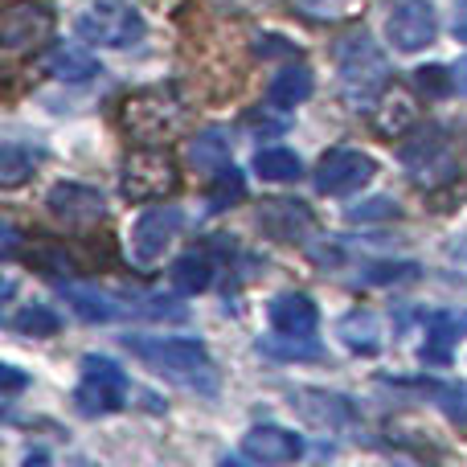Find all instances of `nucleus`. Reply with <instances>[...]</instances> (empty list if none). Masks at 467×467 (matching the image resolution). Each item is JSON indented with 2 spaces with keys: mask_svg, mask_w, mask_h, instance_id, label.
<instances>
[{
  "mask_svg": "<svg viewBox=\"0 0 467 467\" xmlns=\"http://www.w3.org/2000/svg\"><path fill=\"white\" fill-rule=\"evenodd\" d=\"M13 328L25 332V337H54V332L62 328V320H57V312H49V307L29 304L13 316Z\"/></svg>",
  "mask_w": 467,
  "mask_h": 467,
  "instance_id": "nucleus-27",
  "label": "nucleus"
},
{
  "mask_svg": "<svg viewBox=\"0 0 467 467\" xmlns=\"http://www.w3.org/2000/svg\"><path fill=\"white\" fill-rule=\"evenodd\" d=\"M340 337H345V345L357 348V353H373V348H378V320H373L369 312H353L340 324Z\"/></svg>",
  "mask_w": 467,
  "mask_h": 467,
  "instance_id": "nucleus-25",
  "label": "nucleus"
},
{
  "mask_svg": "<svg viewBox=\"0 0 467 467\" xmlns=\"http://www.w3.org/2000/svg\"><path fill=\"white\" fill-rule=\"evenodd\" d=\"M271 324L283 337H312L316 324H320V312H316V304L307 296L287 291V296L271 299Z\"/></svg>",
  "mask_w": 467,
  "mask_h": 467,
  "instance_id": "nucleus-15",
  "label": "nucleus"
},
{
  "mask_svg": "<svg viewBox=\"0 0 467 467\" xmlns=\"http://www.w3.org/2000/svg\"><path fill=\"white\" fill-rule=\"evenodd\" d=\"M33 164H37V152H29L21 144H5V152H0V185H8V189L21 185L33 172Z\"/></svg>",
  "mask_w": 467,
  "mask_h": 467,
  "instance_id": "nucleus-26",
  "label": "nucleus"
},
{
  "mask_svg": "<svg viewBox=\"0 0 467 467\" xmlns=\"http://www.w3.org/2000/svg\"><path fill=\"white\" fill-rule=\"evenodd\" d=\"M361 218H398V205L389 197H373V202H365V210H353V222Z\"/></svg>",
  "mask_w": 467,
  "mask_h": 467,
  "instance_id": "nucleus-30",
  "label": "nucleus"
},
{
  "mask_svg": "<svg viewBox=\"0 0 467 467\" xmlns=\"http://www.w3.org/2000/svg\"><path fill=\"white\" fill-rule=\"evenodd\" d=\"M128 348L156 373L181 381V386H202L213 389V361L205 353L202 340L185 337H128Z\"/></svg>",
  "mask_w": 467,
  "mask_h": 467,
  "instance_id": "nucleus-1",
  "label": "nucleus"
},
{
  "mask_svg": "<svg viewBox=\"0 0 467 467\" xmlns=\"http://www.w3.org/2000/svg\"><path fill=\"white\" fill-rule=\"evenodd\" d=\"M263 226L271 230L275 238L296 242V238H299V230L312 226V213H307L299 202H266V210H263Z\"/></svg>",
  "mask_w": 467,
  "mask_h": 467,
  "instance_id": "nucleus-19",
  "label": "nucleus"
},
{
  "mask_svg": "<svg viewBox=\"0 0 467 467\" xmlns=\"http://www.w3.org/2000/svg\"><path fill=\"white\" fill-rule=\"evenodd\" d=\"M254 172L263 181L287 185V181H296L299 172H304V164H299V156L287 152V148H258L254 152Z\"/></svg>",
  "mask_w": 467,
  "mask_h": 467,
  "instance_id": "nucleus-20",
  "label": "nucleus"
},
{
  "mask_svg": "<svg viewBox=\"0 0 467 467\" xmlns=\"http://www.w3.org/2000/svg\"><path fill=\"white\" fill-rule=\"evenodd\" d=\"M49 213L66 226H90V222H103L107 205H103V193L90 185H78V181H66V185H54L46 197Z\"/></svg>",
  "mask_w": 467,
  "mask_h": 467,
  "instance_id": "nucleus-12",
  "label": "nucleus"
},
{
  "mask_svg": "<svg viewBox=\"0 0 467 467\" xmlns=\"http://www.w3.org/2000/svg\"><path fill=\"white\" fill-rule=\"evenodd\" d=\"M414 123H419V99L406 87H398V82L381 90L378 103H373V128L386 140H398V136H406Z\"/></svg>",
  "mask_w": 467,
  "mask_h": 467,
  "instance_id": "nucleus-14",
  "label": "nucleus"
},
{
  "mask_svg": "<svg viewBox=\"0 0 467 467\" xmlns=\"http://www.w3.org/2000/svg\"><path fill=\"white\" fill-rule=\"evenodd\" d=\"M62 296L70 299L82 320H115V316H119V307H111V299L90 287H62Z\"/></svg>",
  "mask_w": 467,
  "mask_h": 467,
  "instance_id": "nucleus-24",
  "label": "nucleus"
},
{
  "mask_svg": "<svg viewBox=\"0 0 467 467\" xmlns=\"http://www.w3.org/2000/svg\"><path fill=\"white\" fill-rule=\"evenodd\" d=\"M414 82H419V90L431 99H443L447 90H451V74H447L443 66H422V70H414Z\"/></svg>",
  "mask_w": 467,
  "mask_h": 467,
  "instance_id": "nucleus-28",
  "label": "nucleus"
},
{
  "mask_svg": "<svg viewBox=\"0 0 467 467\" xmlns=\"http://www.w3.org/2000/svg\"><path fill=\"white\" fill-rule=\"evenodd\" d=\"M181 185L177 164H172L169 152H156V148H144V152H131L123 161L119 172V193L128 202L144 205V202H164L172 189Z\"/></svg>",
  "mask_w": 467,
  "mask_h": 467,
  "instance_id": "nucleus-4",
  "label": "nucleus"
},
{
  "mask_svg": "<svg viewBox=\"0 0 467 467\" xmlns=\"http://www.w3.org/2000/svg\"><path fill=\"white\" fill-rule=\"evenodd\" d=\"M82 41L90 46H103V49H128L144 37V16H140L136 5L128 0H95L78 13L74 21Z\"/></svg>",
  "mask_w": 467,
  "mask_h": 467,
  "instance_id": "nucleus-2",
  "label": "nucleus"
},
{
  "mask_svg": "<svg viewBox=\"0 0 467 467\" xmlns=\"http://www.w3.org/2000/svg\"><path fill=\"white\" fill-rule=\"evenodd\" d=\"M455 37L467 41V5H460V13H455Z\"/></svg>",
  "mask_w": 467,
  "mask_h": 467,
  "instance_id": "nucleus-32",
  "label": "nucleus"
},
{
  "mask_svg": "<svg viewBox=\"0 0 467 467\" xmlns=\"http://www.w3.org/2000/svg\"><path fill=\"white\" fill-rule=\"evenodd\" d=\"M99 66L95 57L87 54V49H74V46H57L54 54H49V74H57V78H70V82H82L90 78Z\"/></svg>",
  "mask_w": 467,
  "mask_h": 467,
  "instance_id": "nucleus-23",
  "label": "nucleus"
},
{
  "mask_svg": "<svg viewBox=\"0 0 467 467\" xmlns=\"http://www.w3.org/2000/svg\"><path fill=\"white\" fill-rule=\"evenodd\" d=\"M389 41H394V49H402V54H419V49H427L431 41L439 37V13L431 0H402V5L389 13V25H386Z\"/></svg>",
  "mask_w": 467,
  "mask_h": 467,
  "instance_id": "nucleus-9",
  "label": "nucleus"
},
{
  "mask_svg": "<svg viewBox=\"0 0 467 467\" xmlns=\"http://www.w3.org/2000/svg\"><path fill=\"white\" fill-rule=\"evenodd\" d=\"M213 283V263L205 250H189V254H181L177 263H172V287L181 291V296H197V291H205Z\"/></svg>",
  "mask_w": 467,
  "mask_h": 467,
  "instance_id": "nucleus-18",
  "label": "nucleus"
},
{
  "mask_svg": "<svg viewBox=\"0 0 467 467\" xmlns=\"http://www.w3.org/2000/svg\"><path fill=\"white\" fill-rule=\"evenodd\" d=\"M210 210H230V205H238L242 197H246V177H242V169H234V164H222V169H213V181H210Z\"/></svg>",
  "mask_w": 467,
  "mask_h": 467,
  "instance_id": "nucleus-22",
  "label": "nucleus"
},
{
  "mask_svg": "<svg viewBox=\"0 0 467 467\" xmlns=\"http://www.w3.org/2000/svg\"><path fill=\"white\" fill-rule=\"evenodd\" d=\"M242 455L254 463H296L304 455V439L283 427H250L242 435Z\"/></svg>",
  "mask_w": 467,
  "mask_h": 467,
  "instance_id": "nucleus-13",
  "label": "nucleus"
},
{
  "mask_svg": "<svg viewBox=\"0 0 467 467\" xmlns=\"http://www.w3.org/2000/svg\"><path fill=\"white\" fill-rule=\"evenodd\" d=\"M455 82H460V90H463V95H467V57H463V62H460V66H455Z\"/></svg>",
  "mask_w": 467,
  "mask_h": 467,
  "instance_id": "nucleus-33",
  "label": "nucleus"
},
{
  "mask_svg": "<svg viewBox=\"0 0 467 467\" xmlns=\"http://www.w3.org/2000/svg\"><path fill=\"white\" fill-rule=\"evenodd\" d=\"M0 373H5V394H8V398H13V394H16V389H21V386H25V378H21V373H16V369H13V365H5V369H0Z\"/></svg>",
  "mask_w": 467,
  "mask_h": 467,
  "instance_id": "nucleus-31",
  "label": "nucleus"
},
{
  "mask_svg": "<svg viewBox=\"0 0 467 467\" xmlns=\"http://www.w3.org/2000/svg\"><path fill=\"white\" fill-rule=\"evenodd\" d=\"M443 410L451 422H460V427H467V381H451V386H443Z\"/></svg>",
  "mask_w": 467,
  "mask_h": 467,
  "instance_id": "nucleus-29",
  "label": "nucleus"
},
{
  "mask_svg": "<svg viewBox=\"0 0 467 467\" xmlns=\"http://www.w3.org/2000/svg\"><path fill=\"white\" fill-rule=\"evenodd\" d=\"M312 90H316L312 70H307V66H287V70H279L271 78V87H266V103L279 107V111H291V107H299Z\"/></svg>",
  "mask_w": 467,
  "mask_h": 467,
  "instance_id": "nucleus-16",
  "label": "nucleus"
},
{
  "mask_svg": "<svg viewBox=\"0 0 467 467\" xmlns=\"http://www.w3.org/2000/svg\"><path fill=\"white\" fill-rule=\"evenodd\" d=\"M49 33H54V8L46 0H16V5H8L5 21H0V41L13 54L41 46Z\"/></svg>",
  "mask_w": 467,
  "mask_h": 467,
  "instance_id": "nucleus-8",
  "label": "nucleus"
},
{
  "mask_svg": "<svg viewBox=\"0 0 467 467\" xmlns=\"http://www.w3.org/2000/svg\"><path fill=\"white\" fill-rule=\"evenodd\" d=\"M402 161L410 169V177L419 185H435V181H447L455 172V161H451V148H447L443 131L439 128H427L419 140L402 144Z\"/></svg>",
  "mask_w": 467,
  "mask_h": 467,
  "instance_id": "nucleus-11",
  "label": "nucleus"
},
{
  "mask_svg": "<svg viewBox=\"0 0 467 467\" xmlns=\"http://www.w3.org/2000/svg\"><path fill=\"white\" fill-rule=\"evenodd\" d=\"M189 161H193L197 169H222V164H230V131L226 128L202 131V136L189 144Z\"/></svg>",
  "mask_w": 467,
  "mask_h": 467,
  "instance_id": "nucleus-21",
  "label": "nucleus"
},
{
  "mask_svg": "<svg viewBox=\"0 0 467 467\" xmlns=\"http://www.w3.org/2000/svg\"><path fill=\"white\" fill-rule=\"evenodd\" d=\"M82 414H115L128 402V373L111 357H82V381L74 394Z\"/></svg>",
  "mask_w": 467,
  "mask_h": 467,
  "instance_id": "nucleus-5",
  "label": "nucleus"
},
{
  "mask_svg": "<svg viewBox=\"0 0 467 467\" xmlns=\"http://www.w3.org/2000/svg\"><path fill=\"white\" fill-rule=\"evenodd\" d=\"M185 226V213L177 210V205H156V210H148L144 218L131 226V254H136V263H156V258H164V250L172 246V238H177V230Z\"/></svg>",
  "mask_w": 467,
  "mask_h": 467,
  "instance_id": "nucleus-10",
  "label": "nucleus"
},
{
  "mask_svg": "<svg viewBox=\"0 0 467 467\" xmlns=\"http://www.w3.org/2000/svg\"><path fill=\"white\" fill-rule=\"evenodd\" d=\"M177 119H181V103H177V90L172 87L136 90V95L119 107V123L136 140H161Z\"/></svg>",
  "mask_w": 467,
  "mask_h": 467,
  "instance_id": "nucleus-6",
  "label": "nucleus"
},
{
  "mask_svg": "<svg viewBox=\"0 0 467 467\" xmlns=\"http://www.w3.org/2000/svg\"><path fill=\"white\" fill-rule=\"evenodd\" d=\"M373 177H378V161L357 152V148H337V152H328L316 164V189L328 197L357 193V189H365Z\"/></svg>",
  "mask_w": 467,
  "mask_h": 467,
  "instance_id": "nucleus-7",
  "label": "nucleus"
},
{
  "mask_svg": "<svg viewBox=\"0 0 467 467\" xmlns=\"http://www.w3.org/2000/svg\"><path fill=\"white\" fill-rule=\"evenodd\" d=\"M386 74H389L386 54L365 33H357V37H348L340 46V82H345V95L353 103L361 107L378 103V95L386 90Z\"/></svg>",
  "mask_w": 467,
  "mask_h": 467,
  "instance_id": "nucleus-3",
  "label": "nucleus"
},
{
  "mask_svg": "<svg viewBox=\"0 0 467 467\" xmlns=\"http://www.w3.org/2000/svg\"><path fill=\"white\" fill-rule=\"evenodd\" d=\"M463 332H467V312H439V316H431L427 348H422V357H427V361H447V357H451V345H460Z\"/></svg>",
  "mask_w": 467,
  "mask_h": 467,
  "instance_id": "nucleus-17",
  "label": "nucleus"
}]
</instances>
